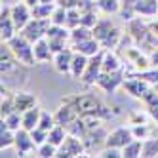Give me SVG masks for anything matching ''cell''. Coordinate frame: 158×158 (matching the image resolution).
I'll use <instances>...</instances> for the list:
<instances>
[{"instance_id": "obj_39", "label": "cell", "mask_w": 158, "mask_h": 158, "mask_svg": "<svg viewBox=\"0 0 158 158\" xmlns=\"http://www.w3.org/2000/svg\"><path fill=\"white\" fill-rule=\"evenodd\" d=\"M55 4L61 6V8H65V10H74V8H78L80 0H57Z\"/></svg>"}, {"instance_id": "obj_19", "label": "cell", "mask_w": 158, "mask_h": 158, "mask_svg": "<svg viewBox=\"0 0 158 158\" xmlns=\"http://www.w3.org/2000/svg\"><path fill=\"white\" fill-rule=\"evenodd\" d=\"M141 101L147 105V114H149V116L158 124V92L154 89V86L145 94V97H143Z\"/></svg>"}, {"instance_id": "obj_34", "label": "cell", "mask_w": 158, "mask_h": 158, "mask_svg": "<svg viewBox=\"0 0 158 158\" xmlns=\"http://www.w3.org/2000/svg\"><path fill=\"white\" fill-rule=\"evenodd\" d=\"M143 156H158V137H149L143 141Z\"/></svg>"}, {"instance_id": "obj_9", "label": "cell", "mask_w": 158, "mask_h": 158, "mask_svg": "<svg viewBox=\"0 0 158 158\" xmlns=\"http://www.w3.org/2000/svg\"><path fill=\"white\" fill-rule=\"evenodd\" d=\"M124 88H126V92L130 94V95H133V97H137V99H143L145 97V94L149 92V89L152 88L147 80H143V78H139V76H131V78H126L124 80V84H122Z\"/></svg>"}, {"instance_id": "obj_36", "label": "cell", "mask_w": 158, "mask_h": 158, "mask_svg": "<svg viewBox=\"0 0 158 158\" xmlns=\"http://www.w3.org/2000/svg\"><path fill=\"white\" fill-rule=\"evenodd\" d=\"M78 25H82V14H80V10H78V8L69 10V14H67V27L74 29Z\"/></svg>"}, {"instance_id": "obj_42", "label": "cell", "mask_w": 158, "mask_h": 158, "mask_svg": "<svg viewBox=\"0 0 158 158\" xmlns=\"http://www.w3.org/2000/svg\"><path fill=\"white\" fill-rule=\"evenodd\" d=\"M23 2H25L27 6H31V8H35V6H36V4L40 2V0H23Z\"/></svg>"}, {"instance_id": "obj_5", "label": "cell", "mask_w": 158, "mask_h": 158, "mask_svg": "<svg viewBox=\"0 0 158 158\" xmlns=\"http://www.w3.org/2000/svg\"><path fill=\"white\" fill-rule=\"evenodd\" d=\"M50 27H52V21H50V19H36V17H32L19 32H23V35H25L32 44H35V42L40 40V38H46Z\"/></svg>"}, {"instance_id": "obj_38", "label": "cell", "mask_w": 158, "mask_h": 158, "mask_svg": "<svg viewBox=\"0 0 158 158\" xmlns=\"http://www.w3.org/2000/svg\"><path fill=\"white\" fill-rule=\"evenodd\" d=\"M99 156H103V158H124L122 149H114V147H103V151L99 152Z\"/></svg>"}, {"instance_id": "obj_35", "label": "cell", "mask_w": 158, "mask_h": 158, "mask_svg": "<svg viewBox=\"0 0 158 158\" xmlns=\"http://www.w3.org/2000/svg\"><path fill=\"white\" fill-rule=\"evenodd\" d=\"M55 114H50L48 110H42V116H40V122H38V128H42V130H46V131H50L53 126H55Z\"/></svg>"}, {"instance_id": "obj_3", "label": "cell", "mask_w": 158, "mask_h": 158, "mask_svg": "<svg viewBox=\"0 0 158 158\" xmlns=\"http://www.w3.org/2000/svg\"><path fill=\"white\" fill-rule=\"evenodd\" d=\"M84 152H86V143L82 141V137H78L74 133H69L65 141L57 147V156H65V158H76L82 156Z\"/></svg>"}, {"instance_id": "obj_22", "label": "cell", "mask_w": 158, "mask_h": 158, "mask_svg": "<svg viewBox=\"0 0 158 158\" xmlns=\"http://www.w3.org/2000/svg\"><path fill=\"white\" fill-rule=\"evenodd\" d=\"M40 116H42V109L36 105V107H32L29 110L23 112V128L32 131L35 128H38V122H40Z\"/></svg>"}, {"instance_id": "obj_21", "label": "cell", "mask_w": 158, "mask_h": 158, "mask_svg": "<svg viewBox=\"0 0 158 158\" xmlns=\"http://www.w3.org/2000/svg\"><path fill=\"white\" fill-rule=\"evenodd\" d=\"M88 55L80 53V52H76L74 50V55H73V65H71V76L76 78V80H80L84 71H86V67H88Z\"/></svg>"}, {"instance_id": "obj_29", "label": "cell", "mask_w": 158, "mask_h": 158, "mask_svg": "<svg viewBox=\"0 0 158 158\" xmlns=\"http://www.w3.org/2000/svg\"><path fill=\"white\" fill-rule=\"evenodd\" d=\"M67 128L65 126H61V124H55V126L48 131V141L52 143V145H55V147H59L63 141H65V137H67Z\"/></svg>"}, {"instance_id": "obj_1", "label": "cell", "mask_w": 158, "mask_h": 158, "mask_svg": "<svg viewBox=\"0 0 158 158\" xmlns=\"http://www.w3.org/2000/svg\"><path fill=\"white\" fill-rule=\"evenodd\" d=\"M10 50L14 52L15 55V59L21 63V65H25V67H32L36 63L35 59V44H32L23 32H17V35L12 38V40H8L6 42Z\"/></svg>"}, {"instance_id": "obj_41", "label": "cell", "mask_w": 158, "mask_h": 158, "mask_svg": "<svg viewBox=\"0 0 158 158\" xmlns=\"http://www.w3.org/2000/svg\"><path fill=\"white\" fill-rule=\"evenodd\" d=\"M17 2H21V0H2V6H14Z\"/></svg>"}, {"instance_id": "obj_40", "label": "cell", "mask_w": 158, "mask_h": 158, "mask_svg": "<svg viewBox=\"0 0 158 158\" xmlns=\"http://www.w3.org/2000/svg\"><path fill=\"white\" fill-rule=\"evenodd\" d=\"M149 27H151V31L154 32V35L158 36V15H156V19H151L149 21Z\"/></svg>"}, {"instance_id": "obj_16", "label": "cell", "mask_w": 158, "mask_h": 158, "mask_svg": "<svg viewBox=\"0 0 158 158\" xmlns=\"http://www.w3.org/2000/svg\"><path fill=\"white\" fill-rule=\"evenodd\" d=\"M14 101H15V110H19V112H25V110H29V109L38 105L36 95L31 94V92H15L14 94Z\"/></svg>"}, {"instance_id": "obj_23", "label": "cell", "mask_w": 158, "mask_h": 158, "mask_svg": "<svg viewBox=\"0 0 158 158\" xmlns=\"http://www.w3.org/2000/svg\"><path fill=\"white\" fill-rule=\"evenodd\" d=\"M94 36V29L92 27H86V25H78L74 29H71V42H73V46L78 42H82V40H88V38H92Z\"/></svg>"}, {"instance_id": "obj_26", "label": "cell", "mask_w": 158, "mask_h": 158, "mask_svg": "<svg viewBox=\"0 0 158 158\" xmlns=\"http://www.w3.org/2000/svg\"><path fill=\"white\" fill-rule=\"evenodd\" d=\"M112 71H122V63L110 50H105V53H103V73H112Z\"/></svg>"}, {"instance_id": "obj_13", "label": "cell", "mask_w": 158, "mask_h": 158, "mask_svg": "<svg viewBox=\"0 0 158 158\" xmlns=\"http://www.w3.org/2000/svg\"><path fill=\"white\" fill-rule=\"evenodd\" d=\"M124 73L122 71H112V73H101V76H99V80H97V86H101L105 89V92H114V89L118 88V86H122L124 84Z\"/></svg>"}, {"instance_id": "obj_25", "label": "cell", "mask_w": 158, "mask_h": 158, "mask_svg": "<svg viewBox=\"0 0 158 158\" xmlns=\"http://www.w3.org/2000/svg\"><path fill=\"white\" fill-rule=\"evenodd\" d=\"M15 143V131L8 128V124L2 120L0 122V149H6V147H14Z\"/></svg>"}, {"instance_id": "obj_43", "label": "cell", "mask_w": 158, "mask_h": 158, "mask_svg": "<svg viewBox=\"0 0 158 158\" xmlns=\"http://www.w3.org/2000/svg\"><path fill=\"white\" fill-rule=\"evenodd\" d=\"M154 89H156V92H158V84H156V86H154Z\"/></svg>"}, {"instance_id": "obj_27", "label": "cell", "mask_w": 158, "mask_h": 158, "mask_svg": "<svg viewBox=\"0 0 158 158\" xmlns=\"http://www.w3.org/2000/svg\"><path fill=\"white\" fill-rule=\"evenodd\" d=\"M124 158H139L143 156V139H133L122 149Z\"/></svg>"}, {"instance_id": "obj_20", "label": "cell", "mask_w": 158, "mask_h": 158, "mask_svg": "<svg viewBox=\"0 0 158 158\" xmlns=\"http://www.w3.org/2000/svg\"><path fill=\"white\" fill-rule=\"evenodd\" d=\"M73 50H76V52H80V53L88 55V57H92V55L99 53V52L103 50V48H101L99 40H97L95 36H92V38H88V40H82V42L74 44V46H73Z\"/></svg>"}, {"instance_id": "obj_24", "label": "cell", "mask_w": 158, "mask_h": 158, "mask_svg": "<svg viewBox=\"0 0 158 158\" xmlns=\"http://www.w3.org/2000/svg\"><path fill=\"white\" fill-rule=\"evenodd\" d=\"M95 2H97L99 12L107 14V15L120 14V10H122V0H95Z\"/></svg>"}, {"instance_id": "obj_30", "label": "cell", "mask_w": 158, "mask_h": 158, "mask_svg": "<svg viewBox=\"0 0 158 158\" xmlns=\"http://www.w3.org/2000/svg\"><path fill=\"white\" fill-rule=\"evenodd\" d=\"M57 4H44V2H38L35 8H32V17H36V19H50L52 14H53V10Z\"/></svg>"}, {"instance_id": "obj_33", "label": "cell", "mask_w": 158, "mask_h": 158, "mask_svg": "<svg viewBox=\"0 0 158 158\" xmlns=\"http://www.w3.org/2000/svg\"><path fill=\"white\" fill-rule=\"evenodd\" d=\"M67 14H69V10H65V8H61V6H55L53 14H52V17H50L52 25H65V27H67Z\"/></svg>"}, {"instance_id": "obj_7", "label": "cell", "mask_w": 158, "mask_h": 158, "mask_svg": "<svg viewBox=\"0 0 158 158\" xmlns=\"http://www.w3.org/2000/svg\"><path fill=\"white\" fill-rule=\"evenodd\" d=\"M17 32L19 29L15 27L12 19V6H2V14H0V36H2V42L12 40Z\"/></svg>"}, {"instance_id": "obj_17", "label": "cell", "mask_w": 158, "mask_h": 158, "mask_svg": "<svg viewBox=\"0 0 158 158\" xmlns=\"http://www.w3.org/2000/svg\"><path fill=\"white\" fill-rule=\"evenodd\" d=\"M76 118H80V114H78V110L74 109V105H63L57 112H55V122L65 126V128L74 124Z\"/></svg>"}, {"instance_id": "obj_2", "label": "cell", "mask_w": 158, "mask_h": 158, "mask_svg": "<svg viewBox=\"0 0 158 158\" xmlns=\"http://www.w3.org/2000/svg\"><path fill=\"white\" fill-rule=\"evenodd\" d=\"M94 36L99 40L103 50H112L120 40V31L109 17H99V21L94 27Z\"/></svg>"}, {"instance_id": "obj_11", "label": "cell", "mask_w": 158, "mask_h": 158, "mask_svg": "<svg viewBox=\"0 0 158 158\" xmlns=\"http://www.w3.org/2000/svg\"><path fill=\"white\" fill-rule=\"evenodd\" d=\"M73 55H74V50L73 46L71 48H65L61 52H57L53 55V67L59 74H71V65H73Z\"/></svg>"}, {"instance_id": "obj_14", "label": "cell", "mask_w": 158, "mask_h": 158, "mask_svg": "<svg viewBox=\"0 0 158 158\" xmlns=\"http://www.w3.org/2000/svg\"><path fill=\"white\" fill-rule=\"evenodd\" d=\"M17 63L19 61L15 59L14 52L10 50V46L6 42H2V50H0V69H2V76L8 74V73H12V71H15Z\"/></svg>"}, {"instance_id": "obj_32", "label": "cell", "mask_w": 158, "mask_h": 158, "mask_svg": "<svg viewBox=\"0 0 158 158\" xmlns=\"http://www.w3.org/2000/svg\"><path fill=\"white\" fill-rule=\"evenodd\" d=\"M36 156H40V158H52V156H57V147L52 145L50 141H46V143H42V145L36 147Z\"/></svg>"}, {"instance_id": "obj_4", "label": "cell", "mask_w": 158, "mask_h": 158, "mask_svg": "<svg viewBox=\"0 0 158 158\" xmlns=\"http://www.w3.org/2000/svg\"><path fill=\"white\" fill-rule=\"evenodd\" d=\"M103 53H105V50H101L99 53L92 55V57L88 59V67H86V71H84V74L80 78L82 84H86V86L97 84L101 73H103Z\"/></svg>"}, {"instance_id": "obj_10", "label": "cell", "mask_w": 158, "mask_h": 158, "mask_svg": "<svg viewBox=\"0 0 158 158\" xmlns=\"http://www.w3.org/2000/svg\"><path fill=\"white\" fill-rule=\"evenodd\" d=\"M14 147L17 149L19 156H27L31 151H35V149H36L35 141H32L31 131L25 130V128H21V130L15 131V143H14Z\"/></svg>"}, {"instance_id": "obj_6", "label": "cell", "mask_w": 158, "mask_h": 158, "mask_svg": "<svg viewBox=\"0 0 158 158\" xmlns=\"http://www.w3.org/2000/svg\"><path fill=\"white\" fill-rule=\"evenodd\" d=\"M74 109L78 110L80 116H99L105 107L94 95H80L74 99Z\"/></svg>"}, {"instance_id": "obj_37", "label": "cell", "mask_w": 158, "mask_h": 158, "mask_svg": "<svg viewBox=\"0 0 158 158\" xmlns=\"http://www.w3.org/2000/svg\"><path fill=\"white\" fill-rule=\"evenodd\" d=\"M31 135H32V141H35L36 147L48 141V131H46V130H42V128H35V130L31 131Z\"/></svg>"}, {"instance_id": "obj_12", "label": "cell", "mask_w": 158, "mask_h": 158, "mask_svg": "<svg viewBox=\"0 0 158 158\" xmlns=\"http://www.w3.org/2000/svg\"><path fill=\"white\" fill-rule=\"evenodd\" d=\"M12 19H14L15 27L21 31V29H23L29 21L32 19V8L27 6L23 0H21V2H17V4H14V6H12Z\"/></svg>"}, {"instance_id": "obj_15", "label": "cell", "mask_w": 158, "mask_h": 158, "mask_svg": "<svg viewBox=\"0 0 158 158\" xmlns=\"http://www.w3.org/2000/svg\"><path fill=\"white\" fill-rule=\"evenodd\" d=\"M55 52L52 50L48 38H40L35 42V59L36 63H46V61H53Z\"/></svg>"}, {"instance_id": "obj_18", "label": "cell", "mask_w": 158, "mask_h": 158, "mask_svg": "<svg viewBox=\"0 0 158 158\" xmlns=\"http://www.w3.org/2000/svg\"><path fill=\"white\" fill-rule=\"evenodd\" d=\"M135 15H143V17H152L158 15V0H137L133 6Z\"/></svg>"}, {"instance_id": "obj_28", "label": "cell", "mask_w": 158, "mask_h": 158, "mask_svg": "<svg viewBox=\"0 0 158 158\" xmlns=\"http://www.w3.org/2000/svg\"><path fill=\"white\" fill-rule=\"evenodd\" d=\"M14 110H15L14 94H10L8 89L4 88V84H2V103H0V114H2V118H4V116L10 114V112H14Z\"/></svg>"}, {"instance_id": "obj_8", "label": "cell", "mask_w": 158, "mask_h": 158, "mask_svg": "<svg viewBox=\"0 0 158 158\" xmlns=\"http://www.w3.org/2000/svg\"><path fill=\"white\" fill-rule=\"evenodd\" d=\"M133 131L131 128H126V126H120L116 130H112L109 135H107V141H105V147H114V149H124L130 141H133Z\"/></svg>"}, {"instance_id": "obj_31", "label": "cell", "mask_w": 158, "mask_h": 158, "mask_svg": "<svg viewBox=\"0 0 158 158\" xmlns=\"http://www.w3.org/2000/svg\"><path fill=\"white\" fill-rule=\"evenodd\" d=\"M2 120L8 124V128H10V130H14V131H17V130L23 128V112H19V110L10 112V114L4 116Z\"/></svg>"}]
</instances>
